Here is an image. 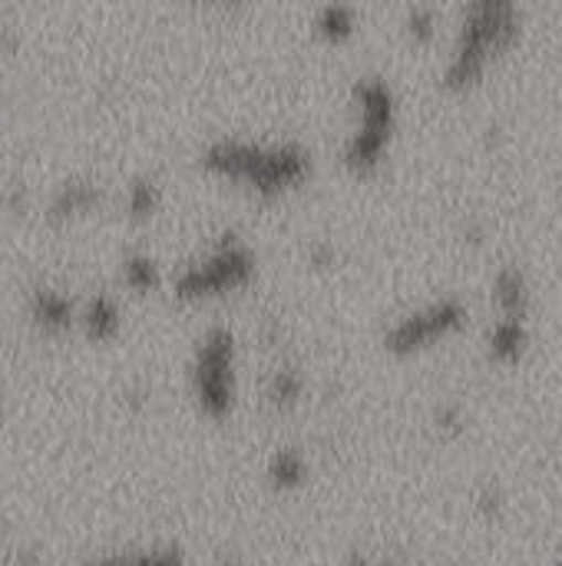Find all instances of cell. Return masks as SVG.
Masks as SVG:
<instances>
[{
    "mask_svg": "<svg viewBox=\"0 0 562 566\" xmlns=\"http://www.w3.org/2000/svg\"><path fill=\"white\" fill-rule=\"evenodd\" d=\"M195 166L272 202L301 189L315 176V149L298 136L215 133L199 146Z\"/></svg>",
    "mask_w": 562,
    "mask_h": 566,
    "instance_id": "obj_1",
    "label": "cell"
},
{
    "mask_svg": "<svg viewBox=\"0 0 562 566\" xmlns=\"http://www.w3.org/2000/svg\"><path fill=\"white\" fill-rule=\"evenodd\" d=\"M523 36V7L513 0H470L460 7L441 86L450 93L474 90L487 70Z\"/></svg>",
    "mask_w": 562,
    "mask_h": 566,
    "instance_id": "obj_2",
    "label": "cell"
},
{
    "mask_svg": "<svg viewBox=\"0 0 562 566\" xmlns=\"http://www.w3.org/2000/svg\"><path fill=\"white\" fill-rule=\"evenodd\" d=\"M351 123L341 139V163L354 176H374L394 143L401 103L384 73H358L348 86Z\"/></svg>",
    "mask_w": 562,
    "mask_h": 566,
    "instance_id": "obj_3",
    "label": "cell"
},
{
    "mask_svg": "<svg viewBox=\"0 0 562 566\" xmlns=\"http://www.w3.org/2000/svg\"><path fill=\"white\" fill-rule=\"evenodd\" d=\"M255 275H258L255 245L242 232L222 229L199 255L185 259L172 272L169 289L179 302H209L248 289Z\"/></svg>",
    "mask_w": 562,
    "mask_h": 566,
    "instance_id": "obj_4",
    "label": "cell"
},
{
    "mask_svg": "<svg viewBox=\"0 0 562 566\" xmlns=\"http://www.w3.org/2000/svg\"><path fill=\"white\" fill-rule=\"evenodd\" d=\"M185 381L195 408L222 421L238 405V332L229 322H209L189 352Z\"/></svg>",
    "mask_w": 562,
    "mask_h": 566,
    "instance_id": "obj_5",
    "label": "cell"
},
{
    "mask_svg": "<svg viewBox=\"0 0 562 566\" xmlns=\"http://www.w3.org/2000/svg\"><path fill=\"white\" fill-rule=\"evenodd\" d=\"M467 318H470V305L457 292H441L421 302L417 308H407L394 322H388V328L381 332V348L397 358L424 352L434 342L457 335L467 325Z\"/></svg>",
    "mask_w": 562,
    "mask_h": 566,
    "instance_id": "obj_6",
    "label": "cell"
},
{
    "mask_svg": "<svg viewBox=\"0 0 562 566\" xmlns=\"http://www.w3.org/2000/svg\"><path fill=\"white\" fill-rule=\"evenodd\" d=\"M106 199H109V189L103 179L86 176V172H73V176L53 182V189L43 199V216L56 226L73 222V219H83V216L103 209Z\"/></svg>",
    "mask_w": 562,
    "mask_h": 566,
    "instance_id": "obj_7",
    "label": "cell"
},
{
    "mask_svg": "<svg viewBox=\"0 0 562 566\" xmlns=\"http://www.w3.org/2000/svg\"><path fill=\"white\" fill-rule=\"evenodd\" d=\"M23 312L30 318V325L50 338H60L66 335L73 325H76V315H79V298L70 295L63 285L56 282H33L23 295Z\"/></svg>",
    "mask_w": 562,
    "mask_h": 566,
    "instance_id": "obj_8",
    "label": "cell"
},
{
    "mask_svg": "<svg viewBox=\"0 0 562 566\" xmlns=\"http://www.w3.org/2000/svg\"><path fill=\"white\" fill-rule=\"evenodd\" d=\"M490 302L503 318H530L533 308V282L520 262H503L490 279Z\"/></svg>",
    "mask_w": 562,
    "mask_h": 566,
    "instance_id": "obj_9",
    "label": "cell"
},
{
    "mask_svg": "<svg viewBox=\"0 0 562 566\" xmlns=\"http://www.w3.org/2000/svg\"><path fill=\"white\" fill-rule=\"evenodd\" d=\"M123 322H126V312H123V302H119L116 292L96 289L86 298H79L76 325L83 328V335L89 342H113V338H119Z\"/></svg>",
    "mask_w": 562,
    "mask_h": 566,
    "instance_id": "obj_10",
    "label": "cell"
},
{
    "mask_svg": "<svg viewBox=\"0 0 562 566\" xmlns=\"http://www.w3.org/2000/svg\"><path fill=\"white\" fill-rule=\"evenodd\" d=\"M305 395H308V375L291 358L275 361L262 378V401L272 411H291L305 401Z\"/></svg>",
    "mask_w": 562,
    "mask_h": 566,
    "instance_id": "obj_11",
    "label": "cell"
},
{
    "mask_svg": "<svg viewBox=\"0 0 562 566\" xmlns=\"http://www.w3.org/2000/svg\"><path fill=\"white\" fill-rule=\"evenodd\" d=\"M530 322L527 318H503L497 315L490 325H487V335H484V348H487V358L497 361V365H517L527 352H530Z\"/></svg>",
    "mask_w": 562,
    "mask_h": 566,
    "instance_id": "obj_12",
    "label": "cell"
},
{
    "mask_svg": "<svg viewBox=\"0 0 562 566\" xmlns=\"http://www.w3.org/2000/svg\"><path fill=\"white\" fill-rule=\"evenodd\" d=\"M308 474H311V464H308V454H305L301 444L272 448V454L265 461V481H268L272 491H278V494L301 491L308 484Z\"/></svg>",
    "mask_w": 562,
    "mask_h": 566,
    "instance_id": "obj_13",
    "label": "cell"
},
{
    "mask_svg": "<svg viewBox=\"0 0 562 566\" xmlns=\"http://www.w3.org/2000/svg\"><path fill=\"white\" fill-rule=\"evenodd\" d=\"M166 202V186L156 172H136L123 186V209L129 219H152Z\"/></svg>",
    "mask_w": 562,
    "mask_h": 566,
    "instance_id": "obj_14",
    "label": "cell"
},
{
    "mask_svg": "<svg viewBox=\"0 0 562 566\" xmlns=\"http://www.w3.org/2000/svg\"><path fill=\"white\" fill-rule=\"evenodd\" d=\"M79 566H189V557L179 544H152L139 551L86 557Z\"/></svg>",
    "mask_w": 562,
    "mask_h": 566,
    "instance_id": "obj_15",
    "label": "cell"
},
{
    "mask_svg": "<svg viewBox=\"0 0 562 566\" xmlns=\"http://www.w3.org/2000/svg\"><path fill=\"white\" fill-rule=\"evenodd\" d=\"M119 282H123L129 292L146 295V292H156V289L166 282V275H162V265H159V259H156L152 252H146V249H129V252L119 259Z\"/></svg>",
    "mask_w": 562,
    "mask_h": 566,
    "instance_id": "obj_16",
    "label": "cell"
},
{
    "mask_svg": "<svg viewBox=\"0 0 562 566\" xmlns=\"http://www.w3.org/2000/svg\"><path fill=\"white\" fill-rule=\"evenodd\" d=\"M358 7L354 3H325L315 10L311 27L321 40L328 43H344L358 33Z\"/></svg>",
    "mask_w": 562,
    "mask_h": 566,
    "instance_id": "obj_17",
    "label": "cell"
},
{
    "mask_svg": "<svg viewBox=\"0 0 562 566\" xmlns=\"http://www.w3.org/2000/svg\"><path fill=\"white\" fill-rule=\"evenodd\" d=\"M437 27H441L437 7H431V3H414V7H407V13H404V30H407V36H411L414 43H431V40L437 36Z\"/></svg>",
    "mask_w": 562,
    "mask_h": 566,
    "instance_id": "obj_18",
    "label": "cell"
},
{
    "mask_svg": "<svg viewBox=\"0 0 562 566\" xmlns=\"http://www.w3.org/2000/svg\"><path fill=\"white\" fill-rule=\"evenodd\" d=\"M431 424L441 438L454 441L467 431V408L460 401H441L431 415Z\"/></svg>",
    "mask_w": 562,
    "mask_h": 566,
    "instance_id": "obj_19",
    "label": "cell"
},
{
    "mask_svg": "<svg viewBox=\"0 0 562 566\" xmlns=\"http://www.w3.org/2000/svg\"><path fill=\"white\" fill-rule=\"evenodd\" d=\"M474 511H477L484 521H500L503 511H507V494H503V488L494 484V481L480 484V488L474 491Z\"/></svg>",
    "mask_w": 562,
    "mask_h": 566,
    "instance_id": "obj_20",
    "label": "cell"
},
{
    "mask_svg": "<svg viewBox=\"0 0 562 566\" xmlns=\"http://www.w3.org/2000/svg\"><path fill=\"white\" fill-rule=\"evenodd\" d=\"M305 259L315 265V269H331L338 262V245L331 239H311L305 245Z\"/></svg>",
    "mask_w": 562,
    "mask_h": 566,
    "instance_id": "obj_21",
    "label": "cell"
},
{
    "mask_svg": "<svg viewBox=\"0 0 562 566\" xmlns=\"http://www.w3.org/2000/svg\"><path fill=\"white\" fill-rule=\"evenodd\" d=\"M3 206L10 212H23L30 206V186L26 182H7L3 186Z\"/></svg>",
    "mask_w": 562,
    "mask_h": 566,
    "instance_id": "obj_22",
    "label": "cell"
},
{
    "mask_svg": "<svg viewBox=\"0 0 562 566\" xmlns=\"http://www.w3.org/2000/svg\"><path fill=\"white\" fill-rule=\"evenodd\" d=\"M464 235H470V242H480V239H484V222H470V226L464 229Z\"/></svg>",
    "mask_w": 562,
    "mask_h": 566,
    "instance_id": "obj_23",
    "label": "cell"
},
{
    "mask_svg": "<svg viewBox=\"0 0 562 566\" xmlns=\"http://www.w3.org/2000/svg\"><path fill=\"white\" fill-rule=\"evenodd\" d=\"M341 566H374V564H371V560H368L364 554H348V557H344V564H341Z\"/></svg>",
    "mask_w": 562,
    "mask_h": 566,
    "instance_id": "obj_24",
    "label": "cell"
},
{
    "mask_svg": "<svg viewBox=\"0 0 562 566\" xmlns=\"http://www.w3.org/2000/svg\"><path fill=\"white\" fill-rule=\"evenodd\" d=\"M212 566H252L248 560H242V557H219Z\"/></svg>",
    "mask_w": 562,
    "mask_h": 566,
    "instance_id": "obj_25",
    "label": "cell"
},
{
    "mask_svg": "<svg viewBox=\"0 0 562 566\" xmlns=\"http://www.w3.org/2000/svg\"><path fill=\"white\" fill-rule=\"evenodd\" d=\"M553 566H562V554H560V557H556V560H553Z\"/></svg>",
    "mask_w": 562,
    "mask_h": 566,
    "instance_id": "obj_26",
    "label": "cell"
}]
</instances>
